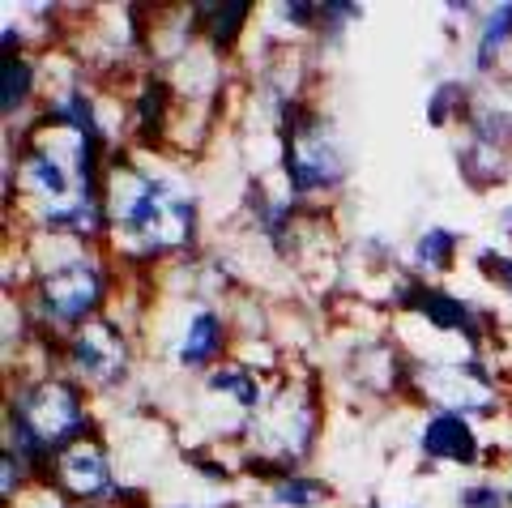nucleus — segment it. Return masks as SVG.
Masks as SVG:
<instances>
[{
	"instance_id": "obj_14",
	"label": "nucleus",
	"mask_w": 512,
	"mask_h": 508,
	"mask_svg": "<svg viewBox=\"0 0 512 508\" xmlns=\"http://www.w3.org/2000/svg\"><path fill=\"white\" fill-rule=\"evenodd\" d=\"M329 500V487L320 479H303V474H291V479L274 483V504L282 508H320Z\"/></svg>"
},
{
	"instance_id": "obj_7",
	"label": "nucleus",
	"mask_w": 512,
	"mask_h": 508,
	"mask_svg": "<svg viewBox=\"0 0 512 508\" xmlns=\"http://www.w3.org/2000/svg\"><path fill=\"white\" fill-rule=\"evenodd\" d=\"M419 453L427 462L474 466L483 449H478V432L466 415H457V410H431L419 427Z\"/></svg>"
},
{
	"instance_id": "obj_15",
	"label": "nucleus",
	"mask_w": 512,
	"mask_h": 508,
	"mask_svg": "<svg viewBox=\"0 0 512 508\" xmlns=\"http://www.w3.org/2000/svg\"><path fill=\"white\" fill-rule=\"evenodd\" d=\"M453 116H466V86L461 82H440L436 90H431V99H427V120L436 124V129H444Z\"/></svg>"
},
{
	"instance_id": "obj_13",
	"label": "nucleus",
	"mask_w": 512,
	"mask_h": 508,
	"mask_svg": "<svg viewBox=\"0 0 512 508\" xmlns=\"http://www.w3.org/2000/svg\"><path fill=\"white\" fill-rule=\"evenodd\" d=\"M35 65H30L26 56H9L5 60V82H0V111H5V120H13L18 111H26L30 94H35Z\"/></svg>"
},
{
	"instance_id": "obj_12",
	"label": "nucleus",
	"mask_w": 512,
	"mask_h": 508,
	"mask_svg": "<svg viewBox=\"0 0 512 508\" xmlns=\"http://www.w3.org/2000/svg\"><path fill=\"white\" fill-rule=\"evenodd\" d=\"M457 231L448 227H427L419 240H414V261H419V269H427V274H448V269L457 265Z\"/></svg>"
},
{
	"instance_id": "obj_3",
	"label": "nucleus",
	"mask_w": 512,
	"mask_h": 508,
	"mask_svg": "<svg viewBox=\"0 0 512 508\" xmlns=\"http://www.w3.org/2000/svg\"><path fill=\"white\" fill-rule=\"evenodd\" d=\"M9 415L26 419L52 453L69 449L77 440H90V427H94L86 398H82V385H73V380H64V376L18 385V393L9 398Z\"/></svg>"
},
{
	"instance_id": "obj_5",
	"label": "nucleus",
	"mask_w": 512,
	"mask_h": 508,
	"mask_svg": "<svg viewBox=\"0 0 512 508\" xmlns=\"http://www.w3.org/2000/svg\"><path fill=\"white\" fill-rule=\"evenodd\" d=\"M64 359H69L77 380H86L94 389H111L128 372V338L111 316H94L90 325L73 329L69 346H64Z\"/></svg>"
},
{
	"instance_id": "obj_20",
	"label": "nucleus",
	"mask_w": 512,
	"mask_h": 508,
	"mask_svg": "<svg viewBox=\"0 0 512 508\" xmlns=\"http://www.w3.org/2000/svg\"><path fill=\"white\" fill-rule=\"evenodd\" d=\"M478 269H483V274L495 282V287L500 291H508L512 295V257H504V252H478Z\"/></svg>"
},
{
	"instance_id": "obj_6",
	"label": "nucleus",
	"mask_w": 512,
	"mask_h": 508,
	"mask_svg": "<svg viewBox=\"0 0 512 508\" xmlns=\"http://www.w3.org/2000/svg\"><path fill=\"white\" fill-rule=\"evenodd\" d=\"M47 487L73 496L77 504H103L120 496L116 470H111V457L99 440H77L69 449H60L52 474H47Z\"/></svg>"
},
{
	"instance_id": "obj_10",
	"label": "nucleus",
	"mask_w": 512,
	"mask_h": 508,
	"mask_svg": "<svg viewBox=\"0 0 512 508\" xmlns=\"http://www.w3.org/2000/svg\"><path fill=\"white\" fill-rule=\"evenodd\" d=\"M205 389L218 393V398H231L239 410H261L265 406V389H261V376L244 363H227V368H214L210 380H205Z\"/></svg>"
},
{
	"instance_id": "obj_2",
	"label": "nucleus",
	"mask_w": 512,
	"mask_h": 508,
	"mask_svg": "<svg viewBox=\"0 0 512 508\" xmlns=\"http://www.w3.org/2000/svg\"><path fill=\"white\" fill-rule=\"evenodd\" d=\"M111 291L107 265H99L90 252H69L56 265H47L35 282V312L43 325L82 329L99 316L103 299Z\"/></svg>"
},
{
	"instance_id": "obj_21",
	"label": "nucleus",
	"mask_w": 512,
	"mask_h": 508,
	"mask_svg": "<svg viewBox=\"0 0 512 508\" xmlns=\"http://www.w3.org/2000/svg\"><path fill=\"white\" fill-rule=\"evenodd\" d=\"M500 231L512 235V205H508V210H500Z\"/></svg>"
},
{
	"instance_id": "obj_8",
	"label": "nucleus",
	"mask_w": 512,
	"mask_h": 508,
	"mask_svg": "<svg viewBox=\"0 0 512 508\" xmlns=\"http://www.w3.org/2000/svg\"><path fill=\"white\" fill-rule=\"evenodd\" d=\"M227 351V316H218L214 308H197L188 312L184 333H180V346H175V359L180 368H210V363Z\"/></svg>"
},
{
	"instance_id": "obj_17",
	"label": "nucleus",
	"mask_w": 512,
	"mask_h": 508,
	"mask_svg": "<svg viewBox=\"0 0 512 508\" xmlns=\"http://www.w3.org/2000/svg\"><path fill=\"white\" fill-rule=\"evenodd\" d=\"M457 504L461 508H508V496L495 483H470V487H461Z\"/></svg>"
},
{
	"instance_id": "obj_16",
	"label": "nucleus",
	"mask_w": 512,
	"mask_h": 508,
	"mask_svg": "<svg viewBox=\"0 0 512 508\" xmlns=\"http://www.w3.org/2000/svg\"><path fill=\"white\" fill-rule=\"evenodd\" d=\"M26 462H22V457L18 453H0V500H5V504H13V496H18V491H22V483H26Z\"/></svg>"
},
{
	"instance_id": "obj_4",
	"label": "nucleus",
	"mask_w": 512,
	"mask_h": 508,
	"mask_svg": "<svg viewBox=\"0 0 512 508\" xmlns=\"http://www.w3.org/2000/svg\"><path fill=\"white\" fill-rule=\"evenodd\" d=\"M346 180V154L342 141L320 116H291L286 133V184L291 197H312L325 188H338Z\"/></svg>"
},
{
	"instance_id": "obj_9",
	"label": "nucleus",
	"mask_w": 512,
	"mask_h": 508,
	"mask_svg": "<svg viewBox=\"0 0 512 508\" xmlns=\"http://www.w3.org/2000/svg\"><path fill=\"white\" fill-rule=\"evenodd\" d=\"M252 18V0H210V5H192V22L205 30V39L218 52H231L235 39L244 35Z\"/></svg>"
},
{
	"instance_id": "obj_19",
	"label": "nucleus",
	"mask_w": 512,
	"mask_h": 508,
	"mask_svg": "<svg viewBox=\"0 0 512 508\" xmlns=\"http://www.w3.org/2000/svg\"><path fill=\"white\" fill-rule=\"evenodd\" d=\"M278 18L295 30H312L320 26V5H312V0H286V5H278Z\"/></svg>"
},
{
	"instance_id": "obj_11",
	"label": "nucleus",
	"mask_w": 512,
	"mask_h": 508,
	"mask_svg": "<svg viewBox=\"0 0 512 508\" xmlns=\"http://www.w3.org/2000/svg\"><path fill=\"white\" fill-rule=\"evenodd\" d=\"M512 39V0L508 5H495L487 18H483V30H478V43H474V69L478 73H491L500 52Z\"/></svg>"
},
{
	"instance_id": "obj_18",
	"label": "nucleus",
	"mask_w": 512,
	"mask_h": 508,
	"mask_svg": "<svg viewBox=\"0 0 512 508\" xmlns=\"http://www.w3.org/2000/svg\"><path fill=\"white\" fill-rule=\"evenodd\" d=\"M359 18H363V9L350 5V0H329V5H320V30H329V35H338L342 26L359 22Z\"/></svg>"
},
{
	"instance_id": "obj_22",
	"label": "nucleus",
	"mask_w": 512,
	"mask_h": 508,
	"mask_svg": "<svg viewBox=\"0 0 512 508\" xmlns=\"http://www.w3.org/2000/svg\"><path fill=\"white\" fill-rule=\"evenodd\" d=\"M508 508H512V491H508Z\"/></svg>"
},
{
	"instance_id": "obj_1",
	"label": "nucleus",
	"mask_w": 512,
	"mask_h": 508,
	"mask_svg": "<svg viewBox=\"0 0 512 508\" xmlns=\"http://www.w3.org/2000/svg\"><path fill=\"white\" fill-rule=\"evenodd\" d=\"M103 205L124 257H167V252L188 248L197 231V201L188 188L171 176L141 171L128 158H116L107 167Z\"/></svg>"
}]
</instances>
